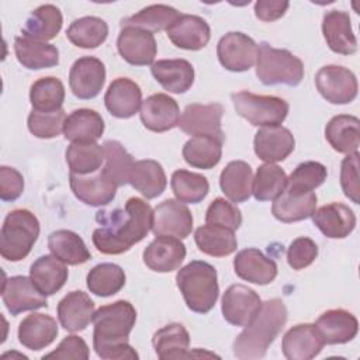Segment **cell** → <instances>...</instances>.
<instances>
[{
	"instance_id": "1",
	"label": "cell",
	"mask_w": 360,
	"mask_h": 360,
	"mask_svg": "<svg viewBox=\"0 0 360 360\" xmlns=\"http://www.w3.org/2000/svg\"><path fill=\"white\" fill-rule=\"evenodd\" d=\"M96 219L103 225L94 229L91 236L96 249L104 255H121L149 233L153 210L145 200L132 197L125 202L124 210L100 211Z\"/></svg>"
},
{
	"instance_id": "2",
	"label": "cell",
	"mask_w": 360,
	"mask_h": 360,
	"mask_svg": "<svg viewBox=\"0 0 360 360\" xmlns=\"http://www.w3.org/2000/svg\"><path fill=\"white\" fill-rule=\"evenodd\" d=\"M93 347L98 357L105 360L139 359L128 343L129 333L136 322V311L129 301L118 300L100 307L93 316Z\"/></svg>"
},
{
	"instance_id": "3",
	"label": "cell",
	"mask_w": 360,
	"mask_h": 360,
	"mask_svg": "<svg viewBox=\"0 0 360 360\" xmlns=\"http://www.w3.org/2000/svg\"><path fill=\"white\" fill-rule=\"evenodd\" d=\"M287 315L285 304L280 298L262 302L257 315L233 340V356L240 360L264 357L267 349L285 325Z\"/></svg>"
},
{
	"instance_id": "4",
	"label": "cell",
	"mask_w": 360,
	"mask_h": 360,
	"mask_svg": "<svg viewBox=\"0 0 360 360\" xmlns=\"http://www.w3.org/2000/svg\"><path fill=\"white\" fill-rule=\"evenodd\" d=\"M176 284L188 309L197 314L210 312L219 295L217 270L207 262L193 260L176 274Z\"/></svg>"
},
{
	"instance_id": "5",
	"label": "cell",
	"mask_w": 360,
	"mask_h": 360,
	"mask_svg": "<svg viewBox=\"0 0 360 360\" xmlns=\"http://www.w3.org/2000/svg\"><path fill=\"white\" fill-rule=\"evenodd\" d=\"M38 236V218L28 210H13L0 231V255L8 262H20L30 255Z\"/></svg>"
},
{
	"instance_id": "6",
	"label": "cell",
	"mask_w": 360,
	"mask_h": 360,
	"mask_svg": "<svg viewBox=\"0 0 360 360\" xmlns=\"http://www.w3.org/2000/svg\"><path fill=\"white\" fill-rule=\"evenodd\" d=\"M256 76L264 86L285 84L295 87L304 79V63L290 51L262 42L257 46Z\"/></svg>"
},
{
	"instance_id": "7",
	"label": "cell",
	"mask_w": 360,
	"mask_h": 360,
	"mask_svg": "<svg viewBox=\"0 0 360 360\" xmlns=\"http://www.w3.org/2000/svg\"><path fill=\"white\" fill-rule=\"evenodd\" d=\"M235 111L253 127L280 125L288 114V103L276 96L238 91L231 96Z\"/></svg>"
},
{
	"instance_id": "8",
	"label": "cell",
	"mask_w": 360,
	"mask_h": 360,
	"mask_svg": "<svg viewBox=\"0 0 360 360\" xmlns=\"http://www.w3.org/2000/svg\"><path fill=\"white\" fill-rule=\"evenodd\" d=\"M315 86L319 94L332 104H347L357 97V79L354 73L339 65L321 68L315 75Z\"/></svg>"
},
{
	"instance_id": "9",
	"label": "cell",
	"mask_w": 360,
	"mask_h": 360,
	"mask_svg": "<svg viewBox=\"0 0 360 360\" xmlns=\"http://www.w3.org/2000/svg\"><path fill=\"white\" fill-rule=\"evenodd\" d=\"M69 183L75 197L90 207L110 204L115 198L118 187L104 167L90 174L70 173Z\"/></svg>"
},
{
	"instance_id": "10",
	"label": "cell",
	"mask_w": 360,
	"mask_h": 360,
	"mask_svg": "<svg viewBox=\"0 0 360 360\" xmlns=\"http://www.w3.org/2000/svg\"><path fill=\"white\" fill-rule=\"evenodd\" d=\"M224 108L218 103L212 104H188L180 115V129L193 136H212L224 141L221 120Z\"/></svg>"
},
{
	"instance_id": "11",
	"label": "cell",
	"mask_w": 360,
	"mask_h": 360,
	"mask_svg": "<svg viewBox=\"0 0 360 360\" xmlns=\"http://www.w3.org/2000/svg\"><path fill=\"white\" fill-rule=\"evenodd\" d=\"M260 307L262 300L259 294L243 284L229 285L222 295V316L233 326H248L257 315Z\"/></svg>"
},
{
	"instance_id": "12",
	"label": "cell",
	"mask_w": 360,
	"mask_h": 360,
	"mask_svg": "<svg viewBox=\"0 0 360 360\" xmlns=\"http://www.w3.org/2000/svg\"><path fill=\"white\" fill-rule=\"evenodd\" d=\"M217 55L226 70L246 72L256 63L257 44L246 34L232 31L219 39Z\"/></svg>"
},
{
	"instance_id": "13",
	"label": "cell",
	"mask_w": 360,
	"mask_h": 360,
	"mask_svg": "<svg viewBox=\"0 0 360 360\" xmlns=\"http://www.w3.org/2000/svg\"><path fill=\"white\" fill-rule=\"evenodd\" d=\"M193 231V215L179 200L167 198L153 210L152 232L156 236L187 238Z\"/></svg>"
},
{
	"instance_id": "14",
	"label": "cell",
	"mask_w": 360,
	"mask_h": 360,
	"mask_svg": "<svg viewBox=\"0 0 360 360\" xmlns=\"http://www.w3.org/2000/svg\"><path fill=\"white\" fill-rule=\"evenodd\" d=\"M1 297L6 308L13 316L48 305L46 295L35 287L31 277L25 276H13L6 278L1 287Z\"/></svg>"
},
{
	"instance_id": "15",
	"label": "cell",
	"mask_w": 360,
	"mask_h": 360,
	"mask_svg": "<svg viewBox=\"0 0 360 360\" xmlns=\"http://www.w3.org/2000/svg\"><path fill=\"white\" fill-rule=\"evenodd\" d=\"M105 82V66L94 56H82L70 68L69 86L80 100L94 98Z\"/></svg>"
},
{
	"instance_id": "16",
	"label": "cell",
	"mask_w": 360,
	"mask_h": 360,
	"mask_svg": "<svg viewBox=\"0 0 360 360\" xmlns=\"http://www.w3.org/2000/svg\"><path fill=\"white\" fill-rule=\"evenodd\" d=\"M117 49L129 65L146 66L153 65L158 45L152 32L135 27H124L117 38Z\"/></svg>"
},
{
	"instance_id": "17",
	"label": "cell",
	"mask_w": 360,
	"mask_h": 360,
	"mask_svg": "<svg viewBox=\"0 0 360 360\" xmlns=\"http://www.w3.org/2000/svg\"><path fill=\"white\" fill-rule=\"evenodd\" d=\"M256 156L266 163L283 162L295 148V139L290 129L281 125L262 127L253 139Z\"/></svg>"
},
{
	"instance_id": "18",
	"label": "cell",
	"mask_w": 360,
	"mask_h": 360,
	"mask_svg": "<svg viewBox=\"0 0 360 360\" xmlns=\"http://www.w3.org/2000/svg\"><path fill=\"white\" fill-rule=\"evenodd\" d=\"M141 121L152 132H166L179 125L180 108L174 98L165 93L149 96L141 105Z\"/></svg>"
},
{
	"instance_id": "19",
	"label": "cell",
	"mask_w": 360,
	"mask_h": 360,
	"mask_svg": "<svg viewBox=\"0 0 360 360\" xmlns=\"http://www.w3.org/2000/svg\"><path fill=\"white\" fill-rule=\"evenodd\" d=\"M325 342L312 323H298L290 328L283 336L281 349L288 360H311L318 356Z\"/></svg>"
},
{
	"instance_id": "20",
	"label": "cell",
	"mask_w": 360,
	"mask_h": 360,
	"mask_svg": "<svg viewBox=\"0 0 360 360\" xmlns=\"http://www.w3.org/2000/svg\"><path fill=\"white\" fill-rule=\"evenodd\" d=\"M166 32L173 45L187 51L202 49L211 38V28L208 22L193 14H180L169 25Z\"/></svg>"
},
{
	"instance_id": "21",
	"label": "cell",
	"mask_w": 360,
	"mask_h": 360,
	"mask_svg": "<svg viewBox=\"0 0 360 360\" xmlns=\"http://www.w3.org/2000/svg\"><path fill=\"white\" fill-rule=\"evenodd\" d=\"M143 263L153 271L177 270L186 257L184 243L174 236H156L143 250Z\"/></svg>"
},
{
	"instance_id": "22",
	"label": "cell",
	"mask_w": 360,
	"mask_h": 360,
	"mask_svg": "<svg viewBox=\"0 0 360 360\" xmlns=\"http://www.w3.org/2000/svg\"><path fill=\"white\" fill-rule=\"evenodd\" d=\"M104 104L111 115L131 118L142 105V90L134 80L117 77L110 83L104 94Z\"/></svg>"
},
{
	"instance_id": "23",
	"label": "cell",
	"mask_w": 360,
	"mask_h": 360,
	"mask_svg": "<svg viewBox=\"0 0 360 360\" xmlns=\"http://www.w3.org/2000/svg\"><path fill=\"white\" fill-rule=\"evenodd\" d=\"M322 34L326 45L335 53L353 55L357 51V39L346 11L330 10L325 13L322 20Z\"/></svg>"
},
{
	"instance_id": "24",
	"label": "cell",
	"mask_w": 360,
	"mask_h": 360,
	"mask_svg": "<svg viewBox=\"0 0 360 360\" xmlns=\"http://www.w3.org/2000/svg\"><path fill=\"white\" fill-rule=\"evenodd\" d=\"M312 221L314 225L330 239H343L349 236L356 226L353 210L342 202H330L315 210Z\"/></svg>"
},
{
	"instance_id": "25",
	"label": "cell",
	"mask_w": 360,
	"mask_h": 360,
	"mask_svg": "<svg viewBox=\"0 0 360 360\" xmlns=\"http://www.w3.org/2000/svg\"><path fill=\"white\" fill-rule=\"evenodd\" d=\"M59 323L68 332L84 330L94 316V302L83 291L68 292L56 308Z\"/></svg>"
},
{
	"instance_id": "26",
	"label": "cell",
	"mask_w": 360,
	"mask_h": 360,
	"mask_svg": "<svg viewBox=\"0 0 360 360\" xmlns=\"http://www.w3.org/2000/svg\"><path fill=\"white\" fill-rule=\"evenodd\" d=\"M233 269L238 277L259 285L270 284L277 276L276 262L255 248L240 250L233 259Z\"/></svg>"
},
{
	"instance_id": "27",
	"label": "cell",
	"mask_w": 360,
	"mask_h": 360,
	"mask_svg": "<svg viewBox=\"0 0 360 360\" xmlns=\"http://www.w3.org/2000/svg\"><path fill=\"white\" fill-rule=\"evenodd\" d=\"M325 345H343L353 340L359 332L357 318L346 309H329L315 322Z\"/></svg>"
},
{
	"instance_id": "28",
	"label": "cell",
	"mask_w": 360,
	"mask_h": 360,
	"mask_svg": "<svg viewBox=\"0 0 360 360\" xmlns=\"http://www.w3.org/2000/svg\"><path fill=\"white\" fill-rule=\"evenodd\" d=\"M150 72L169 93L183 94L194 83V68L186 59H160L152 65Z\"/></svg>"
},
{
	"instance_id": "29",
	"label": "cell",
	"mask_w": 360,
	"mask_h": 360,
	"mask_svg": "<svg viewBox=\"0 0 360 360\" xmlns=\"http://www.w3.org/2000/svg\"><path fill=\"white\" fill-rule=\"evenodd\" d=\"M316 194L314 191L298 193L284 190L273 202L271 212L276 219L290 224L312 217L316 208Z\"/></svg>"
},
{
	"instance_id": "30",
	"label": "cell",
	"mask_w": 360,
	"mask_h": 360,
	"mask_svg": "<svg viewBox=\"0 0 360 360\" xmlns=\"http://www.w3.org/2000/svg\"><path fill=\"white\" fill-rule=\"evenodd\" d=\"M58 336L56 321L45 314L32 312L18 326V340L30 350H41L49 346Z\"/></svg>"
},
{
	"instance_id": "31",
	"label": "cell",
	"mask_w": 360,
	"mask_h": 360,
	"mask_svg": "<svg viewBox=\"0 0 360 360\" xmlns=\"http://www.w3.org/2000/svg\"><path fill=\"white\" fill-rule=\"evenodd\" d=\"M14 52L17 60L27 69L39 70L53 68L59 63V51L55 45L27 38L15 37L14 39Z\"/></svg>"
},
{
	"instance_id": "32",
	"label": "cell",
	"mask_w": 360,
	"mask_h": 360,
	"mask_svg": "<svg viewBox=\"0 0 360 360\" xmlns=\"http://www.w3.org/2000/svg\"><path fill=\"white\" fill-rule=\"evenodd\" d=\"M66 263L55 257L53 255H45L38 257L30 269V277L35 287L44 295H53L58 292L68 280Z\"/></svg>"
},
{
	"instance_id": "33",
	"label": "cell",
	"mask_w": 360,
	"mask_h": 360,
	"mask_svg": "<svg viewBox=\"0 0 360 360\" xmlns=\"http://www.w3.org/2000/svg\"><path fill=\"white\" fill-rule=\"evenodd\" d=\"M190 335L181 323H169L155 332L152 346L160 360L188 359Z\"/></svg>"
},
{
	"instance_id": "34",
	"label": "cell",
	"mask_w": 360,
	"mask_h": 360,
	"mask_svg": "<svg viewBox=\"0 0 360 360\" xmlns=\"http://www.w3.org/2000/svg\"><path fill=\"white\" fill-rule=\"evenodd\" d=\"M360 121L354 115L339 114L329 120L325 127V138L333 150L339 153L357 152L360 145Z\"/></svg>"
},
{
	"instance_id": "35",
	"label": "cell",
	"mask_w": 360,
	"mask_h": 360,
	"mask_svg": "<svg viewBox=\"0 0 360 360\" xmlns=\"http://www.w3.org/2000/svg\"><path fill=\"white\" fill-rule=\"evenodd\" d=\"M104 132V120L90 108L72 111L63 125V135L72 142H96Z\"/></svg>"
},
{
	"instance_id": "36",
	"label": "cell",
	"mask_w": 360,
	"mask_h": 360,
	"mask_svg": "<svg viewBox=\"0 0 360 360\" xmlns=\"http://www.w3.org/2000/svg\"><path fill=\"white\" fill-rule=\"evenodd\" d=\"M128 183L139 191L145 198H156L167 184V179L162 165L152 159L136 160L131 169Z\"/></svg>"
},
{
	"instance_id": "37",
	"label": "cell",
	"mask_w": 360,
	"mask_h": 360,
	"mask_svg": "<svg viewBox=\"0 0 360 360\" xmlns=\"http://www.w3.org/2000/svg\"><path fill=\"white\" fill-rule=\"evenodd\" d=\"M252 183V167L243 160L229 162L219 176V186L222 193L233 202H243L250 198Z\"/></svg>"
},
{
	"instance_id": "38",
	"label": "cell",
	"mask_w": 360,
	"mask_h": 360,
	"mask_svg": "<svg viewBox=\"0 0 360 360\" xmlns=\"http://www.w3.org/2000/svg\"><path fill=\"white\" fill-rule=\"evenodd\" d=\"M62 22V13L56 6L42 4L28 15L21 34L22 37L46 42L58 35Z\"/></svg>"
},
{
	"instance_id": "39",
	"label": "cell",
	"mask_w": 360,
	"mask_h": 360,
	"mask_svg": "<svg viewBox=\"0 0 360 360\" xmlns=\"http://www.w3.org/2000/svg\"><path fill=\"white\" fill-rule=\"evenodd\" d=\"M194 240L200 252L214 257L229 256L238 248L233 231L219 225L207 224L197 228L194 232Z\"/></svg>"
},
{
	"instance_id": "40",
	"label": "cell",
	"mask_w": 360,
	"mask_h": 360,
	"mask_svg": "<svg viewBox=\"0 0 360 360\" xmlns=\"http://www.w3.org/2000/svg\"><path fill=\"white\" fill-rule=\"evenodd\" d=\"M48 248L55 257L70 266L83 264L91 257L83 239L69 229L53 231L48 236Z\"/></svg>"
},
{
	"instance_id": "41",
	"label": "cell",
	"mask_w": 360,
	"mask_h": 360,
	"mask_svg": "<svg viewBox=\"0 0 360 360\" xmlns=\"http://www.w3.org/2000/svg\"><path fill=\"white\" fill-rule=\"evenodd\" d=\"M222 143L224 141L212 136H193L184 143L181 155L190 166L208 170L219 163Z\"/></svg>"
},
{
	"instance_id": "42",
	"label": "cell",
	"mask_w": 360,
	"mask_h": 360,
	"mask_svg": "<svg viewBox=\"0 0 360 360\" xmlns=\"http://www.w3.org/2000/svg\"><path fill=\"white\" fill-rule=\"evenodd\" d=\"M68 39L84 49H93L100 46L108 37V25L104 20L87 15L75 20L66 30Z\"/></svg>"
},
{
	"instance_id": "43",
	"label": "cell",
	"mask_w": 360,
	"mask_h": 360,
	"mask_svg": "<svg viewBox=\"0 0 360 360\" xmlns=\"http://www.w3.org/2000/svg\"><path fill=\"white\" fill-rule=\"evenodd\" d=\"M104 160V148L96 142H72L66 149V163L70 173H94L101 169Z\"/></svg>"
},
{
	"instance_id": "44",
	"label": "cell",
	"mask_w": 360,
	"mask_h": 360,
	"mask_svg": "<svg viewBox=\"0 0 360 360\" xmlns=\"http://www.w3.org/2000/svg\"><path fill=\"white\" fill-rule=\"evenodd\" d=\"M179 15L180 14L174 7L166 4H152L142 8L139 13L124 18L121 21V28L135 27L149 32H158L167 30Z\"/></svg>"
},
{
	"instance_id": "45",
	"label": "cell",
	"mask_w": 360,
	"mask_h": 360,
	"mask_svg": "<svg viewBox=\"0 0 360 360\" xmlns=\"http://www.w3.org/2000/svg\"><path fill=\"white\" fill-rule=\"evenodd\" d=\"M287 187L285 172L274 165L264 163L257 167L252 183V194L257 201L276 200Z\"/></svg>"
},
{
	"instance_id": "46",
	"label": "cell",
	"mask_w": 360,
	"mask_h": 360,
	"mask_svg": "<svg viewBox=\"0 0 360 360\" xmlns=\"http://www.w3.org/2000/svg\"><path fill=\"white\" fill-rule=\"evenodd\" d=\"M65 100L63 83L53 76L41 77L32 83L30 90V101L32 110L41 112H52L62 108Z\"/></svg>"
},
{
	"instance_id": "47",
	"label": "cell",
	"mask_w": 360,
	"mask_h": 360,
	"mask_svg": "<svg viewBox=\"0 0 360 360\" xmlns=\"http://www.w3.org/2000/svg\"><path fill=\"white\" fill-rule=\"evenodd\" d=\"M170 186L176 198L187 204L201 202L210 191V184L205 176L184 169L173 172Z\"/></svg>"
},
{
	"instance_id": "48",
	"label": "cell",
	"mask_w": 360,
	"mask_h": 360,
	"mask_svg": "<svg viewBox=\"0 0 360 360\" xmlns=\"http://www.w3.org/2000/svg\"><path fill=\"white\" fill-rule=\"evenodd\" d=\"M87 288L98 297L117 294L125 285L124 270L114 263H100L87 274Z\"/></svg>"
},
{
	"instance_id": "49",
	"label": "cell",
	"mask_w": 360,
	"mask_h": 360,
	"mask_svg": "<svg viewBox=\"0 0 360 360\" xmlns=\"http://www.w3.org/2000/svg\"><path fill=\"white\" fill-rule=\"evenodd\" d=\"M103 148L105 155L104 169L118 187L127 184L129 180L131 169L135 163L132 156L118 141H105Z\"/></svg>"
},
{
	"instance_id": "50",
	"label": "cell",
	"mask_w": 360,
	"mask_h": 360,
	"mask_svg": "<svg viewBox=\"0 0 360 360\" xmlns=\"http://www.w3.org/2000/svg\"><path fill=\"white\" fill-rule=\"evenodd\" d=\"M328 177L326 167L314 160H308L300 163L294 172L287 177V190L298 191V193H308L314 191L319 187Z\"/></svg>"
},
{
	"instance_id": "51",
	"label": "cell",
	"mask_w": 360,
	"mask_h": 360,
	"mask_svg": "<svg viewBox=\"0 0 360 360\" xmlns=\"http://www.w3.org/2000/svg\"><path fill=\"white\" fill-rule=\"evenodd\" d=\"M66 114L65 110L60 108L52 112H41L32 110L28 115L27 124L30 132L41 139H51L63 132Z\"/></svg>"
},
{
	"instance_id": "52",
	"label": "cell",
	"mask_w": 360,
	"mask_h": 360,
	"mask_svg": "<svg viewBox=\"0 0 360 360\" xmlns=\"http://www.w3.org/2000/svg\"><path fill=\"white\" fill-rule=\"evenodd\" d=\"M205 222L210 225H219L231 231H236L242 224V212L235 204L222 197H218L207 208Z\"/></svg>"
},
{
	"instance_id": "53",
	"label": "cell",
	"mask_w": 360,
	"mask_h": 360,
	"mask_svg": "<svg viewBox=\"0 0 360 360\" xmlns=\"http://www.w3.org/2000/svg\"><path fill=\"white\" fill-rule=\"evenodd\" d=\"M340 186L345 195L354 204L360 202L359 186V152L349 153L340 166Z\"/></svg>"
},
{
	"instance_id": "54",
	"label": "cell",
	"mask_w": 360,
	"mask_h": 360,
	"mask_svg": "<svg viewBox=\"0 0 360 360\" xmlns=\"http://www.w3.org/2000/svg\"><path fill=\"white\" fill-rule=\"evenodd\" d=\"M316 256L318 246L312 239L307 236L294 239L287 250V262L294 270H302L308 267L314 263Z\"/></svg>"
},
{
	"instance_id": "55",
	"label": "cell",
	"mask_w": 360,
	"mask_h": 360,
	"mask_svg": "<svg viewBox=\"0 0 360 360\" xmlns=\"http://www.w3.org/2000/svg\"><path fill=\"white\" fill-rule=\"evenodd\" d=\"M42 359L87 360L89 359V346L80 336L70 335V336H66L53 352L45 354Z\"/></svg>"
},
{
	"instance_id": "56",
	"label": "cell",
	"mask_w": 360,
	"mask_h": 360,
	"mask_svg": "<svg viewBox=\"0 0 360 360\" xmlns=\"http://www.w3.org/2000/svg\"><path fill=\"white\" fill-rule=\"evenodd\" d=\"M24 191L22 174L8 166L0 167V198L1 201H15Z\"/></svg>"
},
{
	"instance_id": "57",
	"label": "cell",
	"mask_w": 360,
	"mask_h": 360,
	"mask_svg": "<svg viewBox=\"0 0 360 360\" xmlns=\"http://www.w3.org/2000/svg\"><path fill=\"white\" fill-rule=\"evenodd\" d=\"M288 6L290 3L284 0H259L255 3V15L264 22H271L281 18Z\"/></svg>"
}]
</instances>
